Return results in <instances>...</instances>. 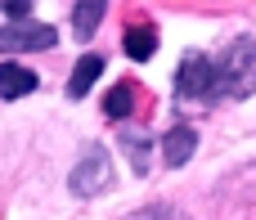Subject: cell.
I'll return each instance as SVG.
<instances>
[{
	"mask_svg": "<svg viewBox=\"0 0 256 220\" xmlns=\"http://www.w3.org/2000/svg\"><path fill=\"white\" fill-rule=\"evenodd\" d=\"M256 90V36H238L216 63V94L248 99Z\"/></svg>",
	"mask_w": 256,
	"mask_h": 220,
	"instance_id": "1",
	"label": "cell"
},
{
	"mask_svg": "<svg viewBox=\"0 0 256 220\" xmlns=\"http://www.w3.org/2000/svg\"><path fill=\"white\" fill-rule=\"evenodd\" d=\"M68 184H72V194L76 198H94V194H104V189H112V153L108 148H86V158L72 166V176H68Z\"/></svg>",
	"mask_w": 256,
	"mask_h": 220,
	"instance_id": "2",
	"label": "cell"
},
{
	"mask_svg": "<svg viewBox=\"0 0 256 220\" xmlns=\"http://www.w3.org/2000/svg\"><path fill=\"white\" fill-rule=\"evenodd\" d=\"M176 94L180 99H216V63L207 54H184L176 72Z\"/></svg>",
	"mask_w": 256,
	"mask_h": 220,
	"instance_id": "3",
	"label": "cell"
},
{
	"mask_svg": "<svg viewBox=\"0 0 256 220\" xmlns=\"http://www.w3.org/2000/svg\"><path fill=\"white\" fill-rule=\"evenodd\" d=\"M58 32L50 22H9L0 27V54H27V50H54Z\"/></svg>",
	"mask_w": 256,
	"mask_h": 220,
	"instance_id": "4",
	"label": "cell"
},
{
	"mask_svg": "<svg viewBox=\"0 0 256 220\" xmlns=\"http://www.w3.org/2000/svg\"><path fill=\"white\" fill-rule=\"evenodd\" d=\"M194 148H198V130H194V126H171V130L162 135V158H166V166H184V162L194 158Z\"/></svg>",
	"mask_w": 256,
	"mask_h": 220,
	"instance_id": "5",
	"label": "cell"
},
{
	"mask_svg": "<svg viewBox=\"0 0 256 220\" xmlns=\"http://www.w3.org/2000/svg\"><path fill=\"white\" fill-rule=\"evenodd\" d=\"M99 76H104V58H99V54H86V58L72 68V76H68V94H72V99H86Z\"/></svg>",
	"mask_w": 256,
	"mask_h": 220,
	"instance_id": "6",
	"label": "cell"
},
{
	"mask_svg": "<svg viewBox=\"0 0 256 220\" xmlns=\"http://www.w3.org/2000/svg\"><path fill=\"white\" fill-rule=\"evenodd\" d=\"M36 72H27V68H18V63H4L0 68V99H22V94H32L36 90Z\"/></svg>",
	"mask_w": 256,
	"mask_h": 220,
	"instance_id": "7",
	"label": "cell"
},
{
	"mask_svg": "<svg viewBox=\"0 0 256 220\" xmlns=\"http://www.w3.org/2000/svg\"><path fill=\"white\" fill-rule=\"evenodd\" d=\"M122 45H126V54H130L135 63H144V58H153V54H158V32H153L148 22H135V27H126Z\"/></svg>",
	"mask_w": 256,
	"mask_h": 220,
	"instance_id": "8",
	"label": "cell"
},
{
	"mask_svg": "<svg viewBox=\"0 0 256 220\" xmlns=\"http://www.w3.org/2000/svg\"><path fill=\"white\" fill-rule=\"evenodd\" d=\"M104 14H108V4L104 0H81V4H72V32L86 40V36H94V27L104 22Z\"/></svg>",
	"mask_w": 256,
	"mask_h": 220,
	"instance_id": "9",
	"label": "cell"
},
{
	"mask_svg": "<svg viewBox=\"0 0 256 220\" xmlns=\"http://www.w3.org/2000/svg\"><path fill=\"white\" fill-rule=\"evenodd\" d=\"M130 108H135V86H130V81H117V86L108 90V99H104L108 122H126V117H130Z\"/></svg>",
	"mask_w": 256,
	"mask_h": 220,
	"instance_id": "10",
	"label": "cell"
},
{
	"mask_svg": "<svg viewBox=\"0 0 256 220\" xmlns=\"http://www.w3.org/2000/svg\"><path fill=\"white\" fill-rule=\"evenodd\" d=\"M126 153H130V166L144 176V171H148V144H144V140H135V135H126Z\"/></svg>",
	"mask_w": 256,
	"mask_h": 220,
	"instance_id": "11",
	"label": "cell"
},
{
	"mask_svg": "<svg viewBox=\"0 0 256 220\" xmlns=\"http://www.w3.org/2000/svg\"><path fill=\"white\" fill-rule=\"evenodd\" d=\"M130 220H184L171 202H153V207H144V212H135Z\"/></svg>",
	"mask_w": 256,
	"mask_h": 220,
	"instance_id": "12",
	"label": "cell"
},
{
	"mask_svg": "<svg viewBox=\"0 0 256 220\" xmlns=\"http://www.w3.org/2000/svg\"><path fill=\"white\" fill-rule=\"evenodd\" d=\"M27 9H32L27 0H0V14L14 18V22H27Z\"/></svg>",
	"mask_w": 256,
	"mask_h": 220,
	"instance_id": "13",
	"label": "cell"
}]
</instances>
